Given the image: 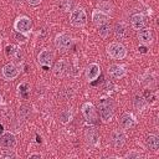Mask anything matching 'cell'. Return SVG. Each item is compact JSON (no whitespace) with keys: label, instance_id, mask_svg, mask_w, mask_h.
Segmentation results:
<instances>
[{"label":"cell","instance_id":"cell-1","mask_svg":"<svg viewBox=\"0 0 159 159\" xmlns=\"http://www.w3.org/2000/svg\"><path fill=\"white\" fill-rule=\"evenodd\" d=\"M98 109H99V116L103 122H109L113 118V104L111 99L108 98H102L98 103Z\"/></svg>","mask_w":159,"mask_h":159},{"label":"cell","instance_id":"cell-2","mask_svg":"<svg viewBox=\"0 0 159 159\" xmlns=\"http://www.w3.org/2000/svg\"><path fill=\"white\" fill-rule=\"evenodd\" d=\"M107 52L111 57L116 58V60H123L125 56H127V50L125 47L119 43V42H112L108 48H107Z\"/></svg>","mask_w":159,"mask_h":159},{"label":"cell","instance_id":"cell-3","mask_svg":"<svg viewBox=\"0 0 159 159\" xmlns=\"http://www.w3.org/2000/svg\"><path fill=\"white\" fill-rule=\"evenodd\" d=\"M70 22L71 25L76 26V27H81L87 22V15L84 12V10L82 9H77L75 11H72L71 17H70Z\"/></svg>","mask_w":159,"mask_h":159},{"label":"cell","instance_id":"cell-4","mask_svg":"<svg viewBox=\"0 0 159 159\" xmlns=\"http://www.w3.org/2000/svg\"><path fill=\"white\" fill-rule=\"evenodd\" d=\"M14 26H15V30H16L17 32L27 34V32L31 30L32 24H31V20H30L27 16H20V17L16 19Z\"/></svg>","mask_w":159,"mask_h":159},{"label":"cell","instance_id":"cell-5","mask_svg":"<svg viewBox=\"0 0 159 159\" xmlns=\"http://www.w3.org/2000/svg\"><path fill=\"white\" fill-rule=\"evenodd\" d=\"M72 43V39L67 34H60L55 39V45L58 50H67Z\"/></svg>","mask_w":159,"mask_h":159},{"label":"cell","instance_id":"cell-6","mask_svg":"<svg viewBox=\"0 0 159 159\" xmlns=\"http://www.w3.org/2000/svg\"><path fill=\"white\" fill-rule=\"evenodd\" d=\"M0 145L4 147V148H7V149H11V148H15L16 145V137L10 133V132H5L0 135Z\"/></svg>","mask_w":159,"mask_h":159},{"label":"cell","instance_id":"cell-7","mask_svg":"<svg viewBox=\"0 0 159 159\" xmlns=\"http://www.w3.org/2000/svg\"><path fill=\"white\" fill-rule=\"evenodd\" d=\"M82 113H83L84 118L87 119V122H89V123L96 122L97 112H96V108H94V106L92 103H84L82 106Z\"/></svg>","mask_w":159,"mask_h":159},{"label":"cell","instance_id":"cell-8","mask_svg":"<svg viewBox=\"0 0 159 159\" xmlns=\"http://www.w3.org/2000/svg\"><path fill=\"white\" fill-rule=\"evenodd\" d=\"M52 60H53V53H52V51H50V50H47V48L42 50V51L39 53V56H37L39 63H40L41 66H43V67L50 66L51 62H52Z\"/></svg>","mask_w":159,"mask_h":159},{"label":"cell","instance_id":"cell-9","mask_svg":"<svg viewBox=\"0 0 159 159\" xmlns=\"http://www.w3.org/2000/svg\"><path fill=\"white\" fill-rule=\"evenodd\" d=\"M125 139L127 137L122 129H117L112 133V143L116 148H122L125 144Z\"/></svg>","mask_w":159,"mask_h":159},{"label":"cell","instance_id":"cell-10","mask_svg":"<svg viewBox=\"0 0 159 159\" xmlns=\"http://www.w3.org/2000/svg\"><path fill=\"white\" fill-rule=\"evenodd\" d=\"M2 76L6 80H14L19 76V70L14 63H7L2 67Z\"/></svg>","mask_w":159,"mask_h":159},{"label":"cell","instance_id":"cell-11","mask_svg":"<svg viewBox=\"0 0 159 159\" xmlns=\"http://www.w3.org/2000/svg\"><path fill=\"white\" fill-rule=\"evenodd\" d=\"M92 20L97 26H101V25L108 22V15L101 10H94L92 12Z\"/></svg>","mask_w":159,"mask_h":159},{"label":"cell","instance_id":"cell-12","mask_svg":"<svg viewBox=\"0 0 159 159\" xmlns=\"http://www.w3.org/2000/svg\"><path fill=\"white\" fill-rule=\"evenodd\" d=\"M101 73V68L97 63H91L88 67H87V71H86V76H87V80L88 81H94L97 80V77L99 76Z\"/></svg>","mask_w":159,"mask_h":159},{"label":"cell","instance_id":"cell-13","mask_svg":"<svg viewBox=\"0 0 159 159\" xmlns=\"http://www.w3.org/2000/svg\"><path fill=\"white\" fill-rule=\"evenodd\" d=\"M130 24L134 30H140L145 26V17L142 14H135L130 17Z\"/></svg>","mask_w":159,"mask_h":159},{"label":"cell","instance_id":"cell-14","mask_svg":"<svg viewBox=\"0 0 159 159\" xmlns=\"http://www.w3.org/2000/svg\"><path fill=\"white\" fill-rule=\"evenodd\" d=\"M138 39L142 43L147 45V43H150L152 40H153V34L150 31V29H147V27H143L139 30L138 32Z\"/></svg>","mask_w":159,"mask_h":159},{"label":"cell","instance_id":"cell-15","mask_svg":"<svg viewBox=\"0 0 159 159\" xmlns=\"http://www.w3.org/2000/svg\"><path fill=\"white\" fill-rule=\"evenodd\" d=\"M119 123H120L122 128L128 129V128H130V127L134 125L135 119H134V117H133L132 113H123L122 117H120V119H119Z\"/></svg>","mask_w":159,"mask_h":159},{"label":"cell","instance_id":"cell-16","mask_svg":"<svg viewBox=\"0 0 159 159\" xmlns=\"http://www.w3.org/2000/svg\"><path fill=\"white\" fill-rule=\"evenodd\" d=\"M108 73L113 77V78H122L125 75V70L123 66L119 65H111L108 68Z\"/></svg>","mask_w":159,"mask_h":159},{"label":"cell","instance_id":"cell-17","mask_svg":"<svg viewBox=\"0 0 159 159\" xmlns=\"http://www.w3.org/2000/svg\"><path fill=\"white\" fill-rule=\"evenodd\" d=\"M52 71H53V75H55L56 77L63 76V73H65V71H66V61H63V60L57 61V62L55 63Z\"/></svg>","mask_w":159,"mask_h":159},{"label":"cell","instance_id":"cell-18","mask_svg":"<svg viewBox=\"0 0 159 159\" xmlns=\"http://www.w3.org/2000/svg\"><path fill=\"white\" fill-rule=\"evenodd\" d=\"M145 142H147V147L152 150H157L159 148V138L155 134H149Z\"/></svg>","mask_w":159,"mask_h":159},{"label":"cell","instance_id":"cell-19","mask_svg":"<svg viewBox=\"0 0 159 159\" xmlns=\"http://www.w3.org/2000/svg\"><path fill=\"white\" fill-rule=\"evenodd\" d=\"M87 140H88V143H89L91 145H93V147L98 145V143H99V137H98V134H97V132H96L94 129L87 130Z\"/></svg>","mask_w":159,"mask_h":159},{"label":"cell","instance_id":"cell-20","mask_svg":"<svg viewBox=\"0 0 159 159\" xmlns=\"http://www.w3.org/2000/svg\"><path fill=\"white\" fill-rule=\"evenodd\" d=\"M145 106H147V101H145L143 97L137 96V97L134 98V107H135L138 111L144 109V108H145Z\"/></svg>","mask_w":159,"mask_h":159},{"label":"cell","instance_id":"cell-21","mask_svg":"<svg viewBox=\"0 0 159 159\" xmlns=\"http://www.w3.org/2000/svg\"><path fill=\"white\" fill-rule=\"evenodd\" d=\"M98 27H99V30H98L99 36L103 37V39H106V37L109 35V32H111V26H109L108 24H103V25H101V26H98Z\"/></svg>","mask_w":159,"mask_h":159},{"label":"cell","instance_id":"cell-22","mask_svg":"<svg viewBox=\"0 0 159 159\" xmlns=\"http://www.w3.org/2000/svg\"><path fill=\"white\" fill-rule=\"evenodd\" d=\"M114 34H116V36H117V37H119V39H123V37L127 35V30H125V26H124L123 24H118V25L116 26Z\"/></svg>","mask_w":159,"mask_h":159},{"label":"cell","instance_id":"cell-23","mask_svg":"<svg viewBox=\"0 0 159 159\" xmlns=\"http://www.w3.org/2000/svg\"><path fill=\"white\" fill-rule=\"evenodd\" d=\"M70 118H71V113L68 111H63V112L60 113V120L62 123H67L70 120Z\"/></svg>","mask_w":159,"mask_h":159},{"label":"cell","instance_id":"cell-24","mask_svg":"<svg viewBox=\"0 0 159 159\" xmlns=\"http://www.w3.org/2000/svg\"><path fill=\"white\" fill-rule=\"evenodd\" d=\"M16 52H17V48H16L15 46H12V45L6 46V55H7V56L12 57V56H15V53H16Z\"/></svg>","mask_w":159,"mask_h":159},{"label":"cell","instance_id":"cell-25","mask_svg":"<svg viewBox=\"0 0 159 159\" xmlns=\"http://www.w3.org/2000/svg\"><path fill=\"white\" fill-rule=\"evenodd\" d=\"M14 37H15V40L17 42H25L26 41V36L24 34H21V32H15L14 34Z\"/></svg>","mask_w":159,"mask_h":159},{"label":"cell","instance_id":"cell-26","mask_svg":"<svg viewBox=\"0 0 159 159\" xmlns=\"http://www.w3.org/2000/svg\"><path fill=\"white\" fill-rule=\"evenodd\" d=\"M19 89H20L21 96H22L24 98H26V97H27V84H26V83L20 84V86H19Z\"/></svg>","mask_w":159,"mask_h":159},{"label":"cell","instance_id":"cell-27","mask_svg":"<svg viewBox=\"0 0 159 159\" xmlns=\"http://www.w3.org/2000/svg\"><path fill=\"white\" fill-rule=\"evenodd\" d=\"M99 10L103 11V12H111V5H109L108 2L99 4Z\"/></svg>","mask_w":159,"mask_h":159},{"label":"cell","instance_id":"cell-28","mask_svg":"<svg viewBox=\"0 0 159 159\" xmlns=\"http://www.w3.org/2000/svg\"><path fill=\"white\" fill-rule=\"evenodd\" d=\"M27 1V4H30V5H39L42 0H26Z\"/></svg>","mask_w":159,"mask_h":159},{"label":"cell","instance_id":"cell-29","mask_svg":"<svg viewBox=\"0 0 159 159\" xmlns=\"http://www.w3.org/2000/svg\"><path fill=\"white\" fill-rule=\"evenodd\" d=\"M127 157H128V158H132V157H139V154H138V153L132 152V153H128V154H127Z\"/></svg>","mask_w":159,"mask_h":159},{"label":"cell","instance_id":"cell-30","mask_svg":"<svg viewBox=\"0 0 159 159\" xmlns=\"http://www.w3.org/2000/svg\"><path fill=\"white\" fill-rule=\"evenodd\" d=\"M35 158L41 159V155H40V154H31V155H30V159H35Z\"/></svg>","mask_w":159,"mask_h":159},{"label":"cell","instance_id":"cell-31","mask_svg":"<svg viewBox=\"0 0 159 159\" xmlns=\"http://www.w3.org/2000/svg\"><path fill=\"white\" fill-rule=\"evenodd\" d=\"M139 51L143 52V53H145V52H147V48H145V47H139Z\"/></svg>","mask_w":159,"mask_h":159},{"label":"cell","instance_id":"cell-32","mask_svg":"<svg viewBox=\"0 0 159 159\" xmlns=\"http://www.w3.org/2000/svg\"><path fill=\"white\" fill-rule=\"evenodd\" d=\"M1 132H2V127L0 125V135H1Z\"/></svg>","mask_w":159,"mask_h":159},{"label":"cell","instance_id":"cell-33","mask_svg":"<svg viewBox=\"0 0 159 159\" xmlns=\"http://www.w3.org/2000/svg\"><path fill=\"white\" fill-rule=\"evenodd\" d=\"M2 103V98H1V96H0V104Z\"/></svg>","mask_w":159,"mask_h":159}]
</instances>
